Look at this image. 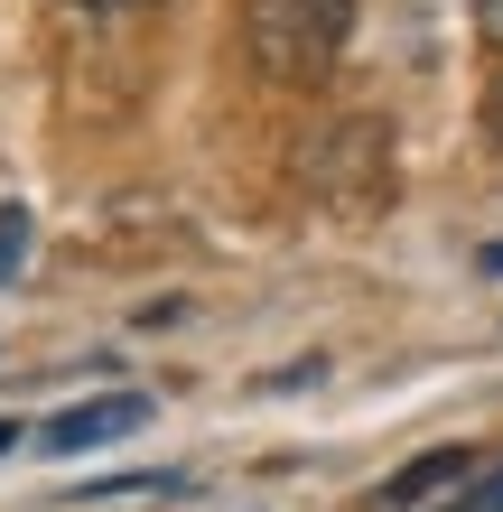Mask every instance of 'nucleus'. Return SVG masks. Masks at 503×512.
I'll return each instance as SVG.
<instances>
[{"mask_svg": "<svg viewBox=\"0 0 503 512\" xmlns=\"http://www.w3.org/2000/svg\"><path fill=\"white\" fill-rule=\"evenodd\" d=\"M354 38V0H243V56L271 84H327Z\"/></svg>", "mask_w": 503, "mask_h": 512, "instance_id": "f257e3e1", "label": "nucleus"}, {"mask_svg": "<svg viewBox=\"0 0 503 512\" xmlns=\"http://www.w3.org/2000/svg\"><path fill=\"white\" fill-rule=\"evenodd\" d=\"M0 447H19V429H10V419H0Z\"/></svg>", "mask_w": 503, "mask_h": 512, "instance_id": "9d476101", "label": "nucleus"}, {"mask_svg": "<svg viewBox=\"0 0 503 512\" xmlns=\"http://www.w3.org/2000/svg\"><path fill=\"white\" fill-rule=\"evenodd\" d=\"M476 38H485V47L503 56V0H476Z\"/></svg>", "mask_w": 503, "mask_h": 512, "instance_id": "39448f33", "label": "nucleus"}, {"mask_svg": "<svg viewBox=\"0 0 503 512\" xmlns=\"http://www.w3.org/2000/svg\"><path fill=\"white\" fill-rule=\"evenodd\" d=\"M75 10H150V0H75Z\"/></svg>", "mask_w": 503, "mask_h": 512, "instance_id": "6e6552de", "label": "nucleus"}, {"mask_svg": "<svg viewBox=\"0 0 503 512\" xmlns=\"http://www.w3.org/2000/svg\"><path fill=\"white\" fill-rule=\"evenodd\" d=\"M457 512H503V466H494V475H485V485H476V494H466Z\"/></svg>", "mask_w": 503, "mask_h": 512, "instance_id": "0eeeda50", "label": "nucleus"}, {"mask_svg": "<svg viewBox=\"0 0 503 512\" xmlns=\"http://www.w3.org/2000/svg\"><path fill=\"white\" fill-rule=\"evenodd\" d=\"M140 419H150V391H103V401L56 410L38 429V447H47V457H84V447H103V438H131Z\"/></svg>", "mask_w": 503, "mask_h": 512, "instance_id": "f03ea898", "label": "nucleus"}, {"mask_svg": "<svg viewBox=\"0 0 503 512\" xmlns=\"http://www.w3.org/2000/svg\"><path fill=\"white\" fill-rule=\"evenodd\" d=\"M19 252H28V215H19V205H0V289L19 280Z\"/></svg>", "mask_w": 503, "mask_h": 512, "instance_id": "20e7f679", "label": "nucleus"}, {"mask_svg": "<svg viewBox=\"0 0 503 512\" xmlns=\"http://www.w3.org/2000/svg\"><path fill=\"white\" fill-rule=\"evenodd\" d=\"M476 112H485V140H494V149H503V75H494V84H485V103H476Z\"/></svg>", "mask_w": 503, "mask_h": 512, "instance_id": "423d86ee", "label": "nucleus"}, {"mask_svg": "<svg viewBox=\"0 0 503 512\" xmlns=\"http://www.w3.org/2000/svg\"><path fill=\"white\" fill-rule=\"evenodd\" d=\"M466 475H476V447H429V457H410L392 485H382V503H392V512H420L438 485H466Z\"/></svg>", "mask_w": 503, "mask_h": 512, "instance_id": "7ed1b4c3", "label": "nucleus"}, {"mask_svg": "<svg viewBox=\"0 0 503 512\" xmlns=\"http://www.w3.org/2000/svg\"><path fill=\"white\" fill-rule=\"evenodd\" d=\"M476 270H494V280H503V243H485V252H476Z\"/></svg>", "mask_w": 503, "mask_h": 512, "instance_id": "1a4fd4ad", "label": "nucleus"}]
</instances>
